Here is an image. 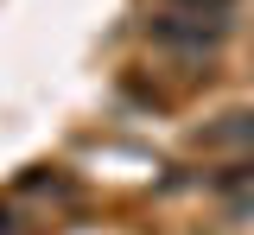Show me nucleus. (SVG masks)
I'll list each match as a JSON object with an SVG mask.
<instances>
[{
  "label": "nucleus",
  "mask_w": 254,
  "mask_h": 235,
  "mask_svg": "<svg viewBox=\"0 0 254 235\" xmlns=\"http://www.w3.org/2000/svg\"><path fill=\"white\" fill-rule=\"evenodd\" d=\"M172 13H190V19H210V26H229L235 0H172Z\"/></svg>",
  "instance_id": "20e7f679"
},
{
  "label": "nucleus",
  "mask_w": 254,
  "mask_h": 235,
  "mask_svg": "<svg viewBox=\"0 0 254 235\" xmlns=\"http://www.w3.org/2000/svg\"><path fill=\"white\" fill-rule=\"evenodd\" d=\"M146 38L159 51H178V58H216V45L229 38V26H203L190 13H153L146 19Z\"/></svg>",
  "instance_id": "f257e3e1"
},
{
  "label": "nucleus",
  "mask_w": 254,
  "mask_h": 235,
  "mask_svg": "<svg viewBox=\"0 0 254 235\" xmlns=\"http://www.w3.org/2000/svg\"><path fill=\"white\" fill-rule=\"evenodd\" d=\"M210 191H216V197H235L242 210H248V203H254V166H229V172H216V178H210Z\"/></svg>",
  "instance_id": "7ed1b4c3"
},
{
  "label": "nucleus",
  "mask_w": 254,
  "mask_h": 235,
  "mask_svg": "<svg viewBox=\"0 0 254 235\" xmlns=\"http://www.w3.org/2000/svg\"><path fill=\"white\" fill-rule=\"evenodd\" d=\"M197 146H254V115L248 108H242V115H222L216 127L197 134Z\"/></svg>",
  "instance_id": "f03ea898"
}]
</instances>
